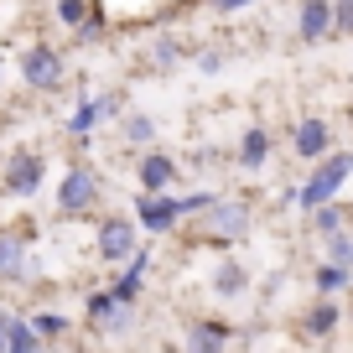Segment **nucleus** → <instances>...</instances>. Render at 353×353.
<instances>
[{"instance_id":"nucleus-1","label":"nucleus","mask_w":353,"mask_h":353,"mask_svg":"<svg viewBox=\"0 0 353 353\" xmlns=\"http://www.w3.org/2000/svg\"><path fill=\"white\" fill-rule=\"evenodd\" d=\"M16 73H21V88H32L37 99H57L68 88V52L47 37H32L16 52Z\"/></svg>"},{"instance_id":"nucleus-2","label":"nucleus","mask_w":353,"mask_h":353,"mask_svg":"<svg viewBox=\"0 0 353 353\" xmlns=\"http://www.w3.org/2000/svg\"><path fill=\"white\" fill-rule=\"evenodd\" d=\"M254 229V208L244 198H213V208H203L198 219H192V234H198L203 244H213V250H234V244H244Z\"/></svg>"},{"instance_id":"nucleus-3","label":"nucleus","mask_w":353,"mask_h":353,"mask_svg":"<svg viewBox=\"0 0 353 353\" xmlns=\"http://www.w3.org/2000/svg\"><path fill=\"white\" fill-rule=\"evenodd\" d=\"M99 203H104V172L88 156H73L63 182H57V213L63 219H94Z\"/></svg>"},{"instance_id":"nucleus-4","label":"nucleus","mask_w":353,"mask_h":353,"mask_svg":"<svg viewBox=\"0 0 353 353\" xmlns=\"http://www.w3.org/2000/svg\"><path fill=\"white\" fill-rule=\"evenodd\" d=\"M348 182H353V151H348V145H338V151H327L322 161H312L307 182L296 188V208H301V213L322 208V203H332Z\"/></svg>"},{"instance_id":"nucleus-5","label":"nucleus","mask_w":353,"mask_h":353,"mask_svg":"<svg viewBox=\"0 0 353 353\" xmlns=\"http://www.w3.org/2000/svg\"><path fill=\"white\" fill-rule=\"evenodd\" d=\"M135 250H141V223H135V213H99V223H94V260L120 270Z\"/></svg>"},{"instance_id":"nucleus-6","label":"nucleus","mask_w":353,"mask_h":353,"mask_svg":"<svg viewBox=\"0 0 353 353\" xmlns=\"http://www.w3.org/2000/svg\"><path fill=\"white\" fill-rule=\"evenodd\" d=\"M42 188H47V151H37V145H21V151L6 156V166H0V192H6V198L32 203Z\"/></svg>"},{"instance_id":"nucleus-7","label":"nucleus","mask_w":353,"mask_h":353,"mask_svg":"<svg viewBox=\"0 0 353 353\" xmlns=\"http://www.w3.org/2000/svg\"><path fill=\"white\" fill-rule=\"evenodd\" d=\"M83 322L94 338H125L135 327V307L114 301V291L99 286V291H88V301H83Z\"/></svg>"},{"instance_id":"nucleus-8","label":"nucleus","mask_w":353,"mask_h":353,"mask_svg":"<svg viewBox=\"0 0 353 353\" xmlns=\"http://www.w3.org/2000/svg\"><path fill=\"white\" fill-rule=\"evenodd\" d=\"M135 223H141V234H176L182 223H188V213H182V198L176 192H135Z\"/></svg>"},{"instance_id":"nucleus-9","label":"nucleus","mask_w":353,"mask_h":353,"mask_svg":"<svg viewBox=\"0 0 353 353\" xmlns=\"http://www.w3.org/2000/svg\"><path fill=\"white\" fill-rule=\"evenodd\" d=\"M182 161H176L172 151H161V145H151V151L135 156V192H176L182 188Z\"/></svg>"},{"instance_id":"nucleus-10","label":"nucleus","mask_w":353,"mask_h":353,"mask_svg":"<svg viewBox=\"0 0 353 353\" xmlns=\"http://www.w3.org/2000/svg\"><path fill=\"white\" fill-rule=\"evenodd\" d=\"M291 156L296 161H322L327 151H338V130H332V120H322V114H301L296 125H291Z\"/></svg>"},{"instance_id":"nucleus-11","label":"nucleus","mask_w":353,"mask_h":353,"mask_svg":"<svg viewBox=\"0 0 353 353\" xmlns=\"http://www.w3.org/2000/svg\"><path fill=\"white\" fill-rule=\"evenodd\" d=\"M192 57V47L182 42L176 32H156L151 42H145V52H141V68L145 73H156V78H166V73H176V68Z\"/></svg>"},{"instance_id":"nucleus-12","label":"nucleus","mask_w":353,"mask_h":353,"mask_svg":"<svg viewBox=\"0 0 353 353\" xmlns=\"http://www.w3.org/2000/svg\"><path fill=\"white\" fill-rule=\"evenodd\" d=\"M208 291H213L219 301L250 296V265H244L239 254H219V260H213V270H208Z\"/></svg>"},{"instance_id":"nucleus-13","label":"nucleus","mask_w":353,"mask_h":353,"mask_svg":"<svg viewBox=\"0 0 353 353\" xmlns=\"http://www.w3.org/2000/svg\"><path fill=\"white\" fill-rule=\"evenodd\" d=\"M151 265H156V254H151V250H135L130 260L114 270V281H110L114 301H125V307H141V291H145V276H151Z\"/></svg>"},{"instance_id":"nucleus-14","label":"nucleus","mask_w":353,"mask_h":353,"mask_svg":"<svg viewBox=\"0 0 353 353\" xmlns=\"http://www.w3.org/2000/svg\"><path fill=\"white\" fill-rule=\"evenodd\" d=\"M296 42L301 47L332 42V0H296Z\"/></svg>"},{"instance_id":"nucleus-15","label":"nucleus","mask_w":353,"mask_h":353,"mask_svg":"<svg viewBox=\"0 0 353 353\" xmlns=\"http://www.w3.org/2000/svg\"><path fill=\"white\" fill-rule=\"evenodd\" d=\"M270 151H276L270 125H244L239 145H234V166H239V172H265V166H270Z\"/></svg>"},{"instance_id":"nucleus-16","label":"nucleus","mask_w":353,"mask_h":353,"mask_svg":"<svg viewBox=\"0 0 353 353\" xmlns=\"http://www.w3.org/2000/svg\"><path fill=\"white\" fill-rule=\"evenodd\" d=\"M114 135H120V145L125 151H151L156 145V135H161V120H156L151 110H125L120 120H114Z\"/></svg>"},{"instance_id":"nucleus-17","label":"nucleus","mask_w":353,"mask_h":353,"mask_svg":"<svg viewBox=\"0 0 353 353\" xmlns=\"http://www.w3.org/2000/svg\"><path fill=\"white\" fill-rule=\"evenodd\" d=\"M32 281V244L0 229V286H26Z\"/></svg>"},{"instance_id":"nucleus-18","label":"nucleus","mask_w":353,"mask_h":353,"mask_svg":"<svg viewBox=\"0 0 353 353\" xmlns=\"http://www.w3.org/2000/svg\"><path fill=\"white\" fill-rule=\"evenodd\" d=\"M229 338H234V327L223 317H198L188 327V343H182V348L188 353H229Z\"/></svg>"},{"instance_id":"nucleus-19","label":"nucleus","mask_w":353,"mask_h":353,"mask_svg":"<svg viewBox=\"0 0 353 353\" xmlns=\"http://www.w3.org/2000/svg\"><path fill=\"white\" fill-rule=\"evenodd\" d=\"M338 322H343V307L332 296H317L307 307V317H301V332H307V338H332V332H338Z\"/></svg>"},{"instance_id":"nucleus-20","label":"nucleus","mask_w":353,"mask_h":353,"mask_svg":"<svg viewBox=\"0 0 353 353\" xmlns=\"http://www.w3.org/2000/svg\"><path fill=\"white\" fill-rule=\"evenodd\" d=\"M307 223H312V234H317V239H327V234H338V229H353V208L332 198V203H322V208H312Z\"/></svg>"},{"instance_id":"nucleus-21","label":"nucleus","mask_w":353,"mask_h":353,"mask_svg":"<svg viewBox=\"0 0 353 353\" xmlns=\"http://www.w3.org/2000/svg\"><path fill=\"white\" fill-rule=\"evenodd\" d=\"M188 63L198 68L203 78H219L223 68L234 63V47H229V42H198V47H192V57H188Z\"/></svg>"},{"instance_id":"nucleus-22","label":"nucleus","mask_w":353,"mask_h":353,"mask_svg":"<svg viewBox=\"0 0 353 353\" xmlns=\"http://www.w3.org/2000/svg\"><path fill=\"white\" fill-rule=\"evenodd\" d=\"M94 6H99V0H52V21L63 26L68 37H78L88 26V16H94Z\"/></svg>"},{"instance_id":"nucleus-23","label":"nucleus","mask_w":353,"mask_h":353,"mask_svg":"<svg viewBox=\"0 0 353 353\" xmlns=\"http://www.w3.org/2000/svg\"><path fill=\"white\" fill-rule=\"evenodd\" d=\"M26 322L37 327V338H42V343H63L68 332H73V317H63V312H32Z\"/></svg>"},{"instance_id":"nucleus-24","label":"nucleus","mask_w":353,"mask_h":353,"mask_svg":"<svg viewBox=\"0 0 353 353\" xmlns=\"http://www.w3.org/2000/svg\"><path fill=\"white\" fill-rule=\"evenodd\" d=\"M348 281H353V270H343V265H327V260L312 270V286H317V296H338V291H348Z\"/></svg>"},{"instance_id":"nucleus-25","label":"nucleus","mask_w":353,"mask_h":353,"mask_svg":"<svg viewBox=\"0 0 353 353\" xmlns=\"http://www.w3.org/2000/svg\"><path fill=\"white\" fill-rule=\"evenodd\" d=\"M322 260L327 265H343V270H353V229H338L322 239Z\"/></svg>"},{"instance_id":"nucleus-26","label":"nucleus","mask_w":353,"mask_h":353,"mask_svg":"<svg viewBox=\"0 0 353 353\" xmlns=\"http://www.w3.org/2000/svg\"><path fill=\"white\" fill-rule=\"evenodd\" d=\"M11 353H47V343L37 338V327L26 317H11Z\"/></svg>"},{"instance_id":"nucleus-27","label":"nucleus","mask_w":353,"mask_h":353,"mask_svg":"<svg viewBox=\"0 0 353 353\" xmlns=\"http://www.w3.org/2000/svg\"><path fill=\"white\" fill-rule=\"evenodd\" d=\"M176 198H182V213H188V219H198L203 208H213V198H219V192L198 188V192H176Z\"/></svg>"},{"instance_id":"nucleus-28","label":"nucleus","mask_w":353,"mask_h":353,"mask_svg":"<svg viewBox=\"0 0 353 353\" xmlns=\"http://www.w3.org/2000/svg\"><path fill=\"white\" fill-rule=\"evenodd\" d=\"M332 37H353V0H332Z\"/></svg>"},{"instance_id":"nucleus-29","label":"nucleus","mask_w":353,"mask_h":353,"mask_svg":"<svg viewBox=\"0 0 353 353\" xmlns=\"http://www.w3.org/2000/svg\"><path fill=\"white\" fill-rule=\"evenodd\" d=\"M213 16H239V11H250V6H260V0H203Z\"/></svg>"},{"instance_id":"nucleus-30","label":"nucleus","mask_w":353,"mask_h":353,"mask_svg":"<svg viewBox=\"0 0 353 353\" xmlns=\"http://www.w3.org/2000/svg\"><path fill=\"white\" fill-rule=\"evenodd\" d=\"M0 353H11V312H0Z\"/></svg>"},{"instance_id":"nucleus-31","label":"nucleus","mask_w":353,"mask_h":353,"mask_svg":"<svg viewBox=\"0 0 353 353\" xmlns=\"http://www.w3.org/2000/svg\"><path fill=\"white\" fill-rule=\"evenodd\" d=\"M348 327H353V296H348Z\"/></svg>"}]
</instances>
